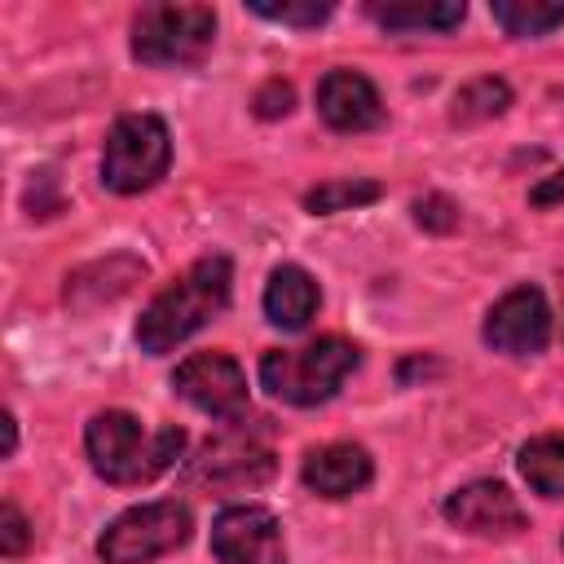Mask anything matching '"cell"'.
Returning <instances> with one entry per match:
<instances>
[{
  "label": "cell",
  "mask_w": 564,
  "mask_h": 564,
  "mask_svg": "<svg viewBox=\"0 0 564 564\" xmlns=\"http://www.w3.org/2000/svg\"><path fill=\"white\" fill-rule=\"evenodd\" d=\"M551 339V308L538 286L507 291L485 317V344L507 357H533Z\"/></svg>",
  "instance_id": "10"
},
{
  "label": "cell",
  "mask_w": 564,
  "mask_h": 564,
  "mask_svg": "<svg viewBox=\"0 0 564 564\" xmlns=\"http://www.w3.org/2000/svg\"><path fill=\"white\" fill-rule=\"evenodd\" d=\"M494 22L507 35L529 40V35H546V31L564 26V4H546V0H494Z\"/></svg>",
  "instance_id": "19"
},
{
  "label": "cell",
  "mask_w": 564,
  "mask_h": 564,
  "mask_svg": "<svg viewBox=\"0 0 564 564\" xmlns=\"http://www.w3.org/2000/svg\"><path fill=\"white\" fill-rule=\"evenodd\" d=\"M361 352L344 335H322L300 348H269L260 357V383L286 405H322L357 370Z\"/></svg>",
  "instance_id": "3"
},
{
  "label": "cell",
  "mask_w": 564,
  "mask_h": 564,
  "mask_svg": "<svg viewBox=\"0 0 564 564\" xmlns=\"http://www.w3.org/2000/svg\"><path fill=\"white\" fill-rule=\"evenodd\" d=\"M176 397H185L194 410L212 419H242L247 414V375L229 352H194L172 375Z\"/></svg>",
  "instance_id": "8"
},
{
  "label": "cell",
  "mask_w": 564,
  "mask_h": 564,
  "mask_svg": "<svg viewBox=\"0 0 564 564\" xmlns=\"http://www.w3.org/2000/svg\"><path fill=\"white\" fill-rule=\"evenodd\" d=\"M300 476H304V485H308L313 494H322V498H348V494H357V489L370 485L375 463H370V454H366L361 445L335 441V445L308 449Z\"/></svg>",
  "instance_id": "13"
},
{
  "label": "cell",
  "mask_w": 564,
  "mask_h": 564,
  "mask_svg": "<svg viewBox=\"0 0 564 564\" xmlns=\"http://www.w3.org/2000/svg\"><path fill=\"white\" fill-rule=\"evenodd\" d=\"M247 9L260 13V18H269V22H286V26H317V22H326L335 13L330 0H282V4H273V0H247Z\"/></svg>",
  "instance_id": "21"
},
{
  "label": "cell",
  "mask_w": 564,
  "mask_h": 564,
  "mask_svg": "<svg viewBox=\"0 0 564 564\" xmlns=\"http://www.w3.org/2000/svg\"><path fill=\"white\" fill-rule=\"evenodd\" d=\"M234 291V264L229 256H203L194 260L176 282H167L137 322V344L150 357L172 352L181 339H189L198 326H207L216 313H225Z\"/></svg>",
  "instance_id": "1"
},
{
  "label": "cell",
  "mask_w": 564,
  "mask_h": 564,
  "mask_svg": "<svg viewBox=\"0 0 564 564\" xmlns=\"http://www.w3.org/2000/svg\"><path fill=\"white\" fill-rule=\"evenodd\" d=\"M366 13L383 26V31H454L463 22V4L458 0H397V4H366Z\"/></svg>",
  "instance_id": "16"
},
{
  "label": "cell",
  "mask_w": 564,
  "mask_h": 564,
  "mask_svg": "<svg viewBox=\"0 0 564 564\" xmlns=\"http://www.w3.org/2000/svg\"><path fill=\"white\" fill-rule=\"evenodd\" d=\"M145 278V264L137 256H110L66 278V304L70 308H97L132 291V282Z\"/></svg>",
  "instance_id": "14"
},
{
  "label": "cell",
  "mask_w": 564,
  "mask_h": 564,
  "mask_svg": "<svg viewBox=\"0 0 564 564\" xmlns=\"http://www.w3.org/2000/svg\"><path fill=\"white\" fill-rule=\"evenodd\" d=\"M445 520L476 538H520L529 529L524 507L502 480H471L445 498Z\"/></svg>",
  "instance_id": "11"
},
{
  "label": "cell",
  "mask_w": 564,
  "mask_h": 564,
  "mask_svg": "<svg viewBox=\"0 0 564 564\" xmlns=\"http://www.w3.org/2000/svg\"><path fill=\"white\" fill-rule=\"evenodd\" d=\"M317 115L335 132H370L383 123V101H379V88L361 70L335 66L317 84Z\"/></svg>",
  "instance_id": "12"
},
{
  "label": "cell",
  "mask_w": 564,
  "mask_h": 564,
  "mask_svg": "<svg viewBox=\"0 0 564 564\" xmlns=\"http://www.w3.org/2000/svg\"><path fill=\"white\" fill-rule=\"evenodd\" d=\"M18 449V423H13V414H4V454H13Z\"/></svg>",
  "instance_id": "26"
},
{
  "label": "cell",
  "mask_w": 564,
  "mask_h": 564,
  "mask_svg": "<svg viewBox=\"0 0 564 564\" xmlns=\"http://www.w3.org/2000/svg\"><path fill=\"white\" fill-rule=\"evenodd\" d=\"M520 476L542 498H564V436H533L520 449Z\"/></svg>",
  "instance_id": "18"
},
{
  "label": "cell",
  "mask_w": 564,
  "mask_h": 564,
  "mask_svg": "<svg viewBox=\"0 0 564 564\" xmlns=\"http://www.w3.org/2000/svg\"><path fill=\"white\" fill-rule=\"evenodd\" d=\"M317 282L308 278V269L300 264H278L269 273V286H264V313L273 326L282 330H304L317 313Z\"/></svg>",
  "instance_id": "15"
},
{
  "label": "cell",
  "mask_w": 564,
  "mask_h": 564,
  "mask_svg": "<svg viewBox=\"0 0 564 564\" xmlns=\"http://www.w3.org/2000/svg\"><path fill=\"white\" fill-rule=\"evenodd\" d=\"M529 203H533V207H560V203H564V167L551 172V176H542V181L529 189Z\"/></svg>",
  "instance_id": "25"
},
{
  "label": "cell",
  "mask_w": 564,
  "mask_h": 564,
  "mask_svg": "<svg viewBox=\"0 0 564 564\" xmlns=\"http://www.w3.org/2000/svg\"><path fill=\"white\" fill-rule=\"evenodd\" d=\"M212 555L220 564H286L278 516L256 502L225 507L212 520Z\"/></svg>",
  "instance_id": "9"
},
{
  "label": "cell",
  "mask_w": 564,
  "mask_h": 564,
  "mask_svg": "<svg viewBox=\"0 0 564 564\" xmlns=\"http://www.w3.org/2000/svg\"><path fill=\"white\" fill-rule=\"evenodd\" d=\"M216 40L212 4H145L132 18V57L141 66H198Z\"/></svg>",
  "instance_id": "4"
},
{
  "label": "cell",
  "mask_w": 564,
  "mask_h": 564,
  "mask_svg": "<svg viewBox=\"0 0 564 564\" xmlns=\"http://www.w3.org/2000/svg\"><path fill=\"white\" fill-rule=\"evenodd\" d=\"M84 449H88L93 471L106 485H145L181 458L185 432L181 427L145 432L141 419H132L128 410H101L84 427Z\"/></svg>",
  "instance_id": "2"
},
{
  "label": "cell",
  "mask_w": 564,
  "mask_h": 564,
  "mask_svg": "<svg viewBox=\"0 0 564 564\" xmlns=\"http://www.w3.org/2000/svg\"><path fill=\"white\" fill-rule=\"evenodd\" d=\"M414 220H419L423 229L449 234V229L458 225V207H454L445 194H427V198H419V203H414Z\"/></svg>",
  "instance_id": "22"
},
{
  "label": "cell",
  "mask_w": 564,
  "mask_h": 564,
  "mask_svg": "<svg viewBox=\"0 0 564 564\" xmlns=\"http://www.w3.org/2000/svg\"><path fill=\"white\" fill-rule=\"evenodd\" d=\"M273 476V449L260 423L229 419L225 432L203 441V449L189 458V480L207 489H256Z\"/></svg>",
  "instance_id": "7"
},
{
  "label": "cell",
  "mask_w": 564,
  "mask_h": 564,
  "mask_svg": "<svg viewBox=\"0 0 564 564\" xmlns=\"http://www.w3.org/2000/svg\"><path fill=\"white\" fill-rule=\"evenodd\" d=\"M507 106H511V88H507V79H498V75H480V79H471V84H463V88L454 93V101H449V123H458V128H476V123L498 119Z\"/></svg>",
  "instance_id": "17"
},
{
  "label": "cell",
  "mask_w": 564,
  "mask_h": 564,
  "mask_svg": "<svg viewBox=\"0 0 564 564\" xmlns=\"http://www.w3.org/2000/svg\"><path fill=\"white\" fill-rule=\"evenodd\" d=\"M172 163V137L159 115H119L101 150V185L115 194L150 189Z\"/></svg>",
  "instance_id": "5"
},
{
  "label": "cell",
  "mask_w": 564,
  "mask_h": 564,
  "mask_svg": "<svg viewBox=\"0 0 564 564\" xmlns=\"http://www.w3.org/2000/svg\"><path fill=\"white\" fill-rule=\"evenodd\" d=\"M26 542H31V529L18 511V502H4V511H0V555L18 560L26 551Z\"/></svg>",
  "instance_id": "23"
},
{
  "label": "cell",
  "mask_w": 564,
  "mask_h": 564,
  "mask_svg": "<svg viewBox=\"0 0 564 564\" xmlns=\"http://www.w3.org/2000/svg\"><path fill=\"white\" fill-rule=\"evenodd\" d=\"M383 194L379 181H361V176H339V181H322L304 194V207L313 216H330V212H348V207H366Z\"/></svg>",
  "instance_id": "20"
},
{
  "label": "cell",
  "mask_w": 564,
  "mask_h": 564,
  "mask_svg": "<svg viewBox=\"0 0 564 564\" xmlns=\"http://www.w3.org/2000/svg\"><path fill=\"white\" fill-rule=\"evenodd\" d=\"M185 538H189V507L176 498H163V502H141L115 516L97 538V555L106 564H150L185 546Z\"/></svg>",
  "instance_id": "6"
},
{
  "label": "cell",
  "mask_w": 564,
  "mask_h": 564,
  "mask_svg": "<svg viewBox=\"0 0 564 564\" xmlns=\"http://www.w3.org/2000/svg\"><path fill=\"white\" fill-rule=\"evenodd\" d=\"M291 101H295V93H291V84H282V79H269L260 93H256V115L260 119H282L286 110H291Z\"/></svg>",
  "instance_id": "24"
}]
</instances>
